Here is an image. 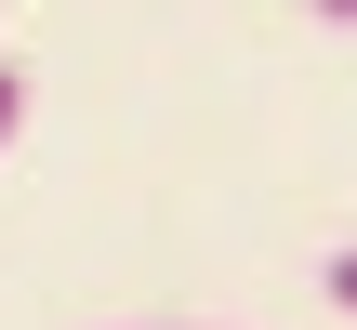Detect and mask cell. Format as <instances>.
I'll list each match as a JSON object with an SVG mask.
<instances>
[{
  "label": "cell",
  "instance_id": "obj_1",
  "mask_svg": "<svg viewBox=\"0 0 357 330\" xmlns=\"http://www.w3.org/2000/svg\"><path fill=\"white\" fill-rule=\"evenodd\" d=\"M13 132H26V79L0 66V146H13Z\"/></svg>",
  "mask_w": 357,
  "mask_h": 330
},
{
  "label": "cell",
  "instance_id": "obj_2",
  "mask_svg": "<svg viewBox=\"0 0 357 330\" xmlns=\"http://www.w3.org/2000/svg\"><path fill=\"white\" fill-rule=\"evenodd\" d=\"M331 304H344V317H357V251H331Z\"/></svg>",
  "mask_w": 357,
  "mask_h": 330
},
{
  "label": "cell",
  "instance_id": "obj_3",
  "mask_svg": "<svg viewBox=\"0 0 357 330\" xmlns=\"http://www.w3.org/2000/svg\"><path fill=\"white\" fill-rule=\"evenodd\" d=\"M318 26H357V0H318Z\"/></svg>",
  "mask_w": 357,
  "mask_h": 330
}]
</instances>
